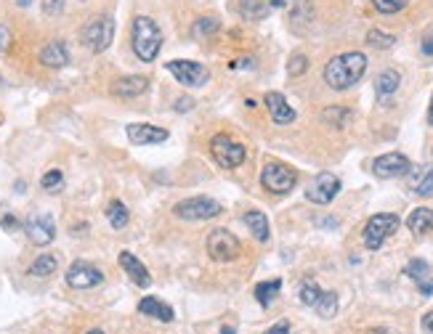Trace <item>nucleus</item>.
Listing matches in <instances>:
<instances>
[{
  "label": "nucleus",
  "mask_w": 433,
  "mask_h": 334,
  "mask_svg": "<svg viewBox=\"0 0 433 334\" xmlns=\"http://www.w3.org/2000/svg\"><path fill=\"white\" fill-rule=\"evenodd\" d=\"M263 104H266V109H269V115H271V119H274L276 125H290V122L296 119V109L287 104V99H285L282 93H276V91L266 93Z\"/></svg>",
  "instance_id": "2eb2a0df"
},
{
  "label": "nucleus",
  "mask_w": 433,
  "mask_h": 334,
  "mask_svg": "<svg viewBox=\"0 0 433 334\" xmlns=\"http://www.w3.org/2000/svg\"><path fill=\"white\" fill-rule=\"evenodd\" d=\"M146 85H149L146 77L131 75V77H120L118 82L112 85V93H115L118 99H136V96H141V93L146 91Z\"/></svg>",
  "instance_id": "aec40b11"
},
{
  "label": "nucleus",
  "mask_w": 433,
  "mask_h": 334,
  "mask_svg": "<svg viewBox=\"0 0 433 334\" xmlns=\"http://www.w3.org/2000/svg\"><path fill=\"white\" fill-rule=\"evenodd\" d=\"M309 69V59H306V53H293L290 61H287V75L290 77H298V75H303Z\"/></svg>",
  "instance_id": "473e14b6"
},
{
  "label": "nucleus",
  "mask_w": 433,
  "mask_h": 334,
  "mask_svg": "<svg viewBox=\"0 0 433 334\" xmlns=\"http://www.w3.org/2000/svg\"><path fill=\"white\" fill-rule=\"evenodd\" d=\"M192 106H195V101L192 99H178L176 101V112H189Z\"/></svg>",
  "instance_id": "58836bf2"
},
{
  "label": "nucleus",
  "mask_w": 433,
  "mask_h": 334,
  "mask_svg": "<svg viewBox=\"0 0 433 334\" xmlns=\"http://www.w3.org/2000/svg\"><path fill=\"white\" fill-rule=\"evenodd\" d=\"M221 213H223V207L210 197L181 199L173 207V215L181 217V220H210V217H218Z\"/></svg>",
  "instance_id": "6e6552de"
},
{
  "label": "nucleus",
  "mask_w": 433,
  "mask_h": 334,
  "mask_svg": "<svg viewBox=\"0 0 433 334\" xmlns=\"http://www.w3.org/2000/svg\"><path fill=\"white\" fill-rule=\"evenodd\" d=\"M64 11V0H43V14L45 16H56Z\"/></svg>",
  "instance_id": "c9c22d12"
},
{
  "label": "nucleus",
  "mask_w": 433,
  "mask_h": 334,
  "mask_svg": "<svg viewBox=\"0 0 433 334\" xmlns=\"http://www.w3.org/2000/svg\"><path fill=\"white\" fill-rule=\"evenodd\" d=\"M399 85H401V75L396 72V69H386V72H380L377 80H375V93L380 96V99H386V96H391L399 91Z\"/></svg>",
  "instance_id": "5701e85b"
},
{
  "label": "nucleus",
  "mask_w": 433,
  "mask_h": 334,
  "mask_svg": "<svg viewBox=\"0 0 433 334\" xmlns=\"http://www.w3.org/2000/svg\"><path fill=\"white\" fill-rule=\"evenodd\" d=\"M56 268H59V257L45 252V255H38V260L30 265V276H35V278H48V276L56 274Z\"/></svg>",
  "instance_id": "393cba45"
},
{
  "label": "nucleus",
  "mask_w": 433,
  "mask_h": 334,
  "mask_svg": "<svg viewBox=\"0 0 433 334\" xmlns=\"http://www.w3.org/2000/svg\"><path fill=\"white\" fill-rule=\"evenodd\" d=\"M24 234L27 239L35 244V247H45L56 239V226H54V217L51 215H32L24 223Z\"/></svg>",
  "instance_id": "ddd939ff"
},
{
  "label": "nucleus",
  "mask_w": 433,
  "mask_h": 334,
  "mask_svg": "<svg viewBox=\"0 0 433 334\" xmlns=\"http://www.w3.org/2000/svg\"><path fill=\"white\" fill-rule=\"evenodd\" d=\"M208 255L216 263H234L236 257L242 255V244L229 228H213L208 234Z\"/></svg>",
  "instance_id": "423d86ee"
},
{
  "label": "nucleus",
  "mask_w": 433,
  "mask_h": 334,
  "mask_svg": "<svg viewBox=\"0 0 433 334\" xmlns=\"http://www.w3.org/2000/svg\"><path fill=\"white\" fill-rule=\"evenodd\" d=\"M296 183H298V173L290 165H285V162H274L271 159L260 170V186L266 191H271V194H287V191L296 189Z\"/></svg>",
  "instance_id": "7ed1b4c3"
},
{
  "label": "nucleus",
  "mask_w": 433,
  "mask_h": 334,
  "mask_svg": "<svg viewBox=\"0 0 433 334\" xmlns=\"http://www.w3.org/2000/svg\"><path fill=\"white\" fill-rule=\"evenodd\" d=\"M423 326H425V332L433 334V311L431 313H425V318H423Z\"/></svg>",
  "instance_id": "ea45409f"
},
{
  "label": "nucleus",
  "mask_w": 433,
  "mask_h": 334,
  "mask_svg": "<svg viewBox=\"0 0 433 334\" xmlns=\"http://www.w3.org/2000/svg\"><path fill=\"white\" fill-rule=\"evenodd\" d=\"M210 154H213V159L218 162V167L234 170V167H239V165L245 162L247 149H245L242 143H236L232 136L218 133V136H213V141H210Z\"/></svg>",
  "instance_id": "0eeeda50"
},
{
  "label": "nucleus",
  "mask_w": 433,
  "mask_h": 334,
  "mask_svg": "<svg viewBox=\"0 0 433 334\" xmlns=\"http://www.w3.org/2000/svg\"><path fill=\"white\" fill-rule=\"evenodd\" d=\"M218 27H221L218 19H197L192 32H195V38H210L213 32H218Z\"/></svg>",
  "instance_id": "2f4dec72"
},
{
  "label": "nucleus",
  "mask_w": 433,
  "mask_h": 334,
  "mask_svg": "<svg viewBox=\"0 0 433 334\" xmlns=\"http://www.w3.org/2000/svg\"><path fill=\"white\" fill-rule=\"evenodd\" d=\"M245 226L250 228V234L256 236L258 241H269V236H271L269 217L263 215L260 210H247V213H245Z\"/></svg>",
  "instance_id": "4be33fe9"
},
{
  "label": "nucleus",
  "mask_w": 433,
  "mask_h": 334,
  "mask_svg": "<svg viewBox=\"0 0 433 334\" xmlns=\"http://www.w3.org/2000/svg\"><path fill=\"white\" fill-rule=\"evenodd\" d=\"M38 59H40V64L48 67V69H61V67L69 64V51H67V45H64L61 40H51V43L43 45V51H40Z\"/></svg>",
  "instance_id": "f3484780"
},
{
  "label": "nucleus",
  "mask_w": 433,
  "mask_h": 334,
  "mask_svg": "<svg viewBox=\"0 0 433 334\" xmlns=\"http://www.w3.org/2000/svg\"><path fill=\"white\" fill-rule=\"evenodd\" d=\"M128 138L136 146H149V143L168 141V130L157 128V125H149V122H133V125H128Z\"/></svg>",
  "instance_id": "4468645a"
},
{
  "label": "nucleus",
  "mask_w": 433,
  "mask_h": 334,
  "mask_svg": "<svg viewBox=\"0 0 433 334\" xmlns=\"http://www.w3.org/2000/svg\"><path fill=\"white\" fill-rule=\"evenodd\" d=\"M80 40H82V45H85L88 51L104 53V51L112 45V40H115V21L109 19V16H96V19H91L80 29Z\"/></svg>",
  "instance_id": "20e7f679"
},
{
  "label": "nucleus",
  "mask_w": 433,
  "mask_h": 334,
  "mask_svg": "<svg viewBox=\"0 0 433 334\" xmlns=\"http://www.w3.org/2000/svg\"><path fill=\"white\" fill-rule=\"evenodd\" d=\"M410 167H412L410 159L404 157V154H399V152H388V154H383V157H377L373 162V173L377 178H383V180L407 176Z\"/></svg>",
  "instance_id": "f8f14e48"
},
{
  "label": "nucleus",
  "mask_w": 433,
  "mask_h": 334,
  "mask_svg": "<svg viewBox=\"0 0 433 334\" xmlns=\"http://www.w3.org/2000/svg\"><path fill=\"white\" fill-rule=\"evenodd\" d=\"M30 3H32V0H19V5H30Z\"/></svg>",
  "instance_id": "de8ad7c7"
},
{
  "label": "nucleus",
  "mask_w": 433,
  "mask_h": 334,
  "mask_svg": "<svg viewBox=\"0 0 433 334\" xmlns=\"http://www.w3.org/2000/svg\"><path fill=\"white\" fill-rule=\"evenodd\" d=\"M64 278H67V284L72 289H93V287H99L101 281H104V274H101V268H96V265H91L85 260H78V263L69 265V271H67Z\"/></svg>",
  "instance_id": "9b49d317"
},
{
  "label": "nucleus",
  "mask_w": 433,
  "mask_h": 334,
  "mask_svg": "<svg viewBox=\"0 0 433 334\" xmlns=\"http://www.w3.org/2000/svg\"><path fill=\"white\" fill-rule=\"evenodd\" d=\"M221 334H236V332L232 329V326H223V329H221Z\"/></svg>",
  "instance_id": "a18cd8bd"
},
{
  "label": "nucleus",
  "mask_w": 433,
  "mask_h": 334,
  "mask_svg": "<svg viewBox=\"0 0 433 334\" xmlns=\"http://www.w3.org/2000/svg\"><path fill=\"white\" fill-rule=\"evenodd\" d=\"M3 228H5V231H16V228H19V220L14 215H5L3 217Z\"/></svg>",
  "instance_id": "e433bc0d"
},
{
  "label": "nucleus",
  "mask_w": 433,
  "mask_h": 334,
  "mask_svg": "<svg viewBox=\"0 0 433 334\" xmlns=\"http://www.w3.org/2000/svg\"><path fill=\"white\" fill-rule=\"evenodd\" d=\"M399 226H401L399 215H391V213L373 215L370 220H367L364 231H362V241H364V247H367V250H380V247H383V241H386V239H391V236L399 231Z\"/></svg>",
  "instance_id": "39448f33"
},
{
  "label": "nucleus",
  "mask_w": 433,
  "mask_h": 334,
  "mask_svg": "<svg viewBox=\"0 0 433 334\" xmlns=\"http://www.w3.org/2000/svg\"><path fill=\"white\" fill-rule=\"evenodd\" d=\"M364 72H367V56L359 51H348L330 59V64L324 67V82L333 91H348L364 77Z\"/></svg>",
  "instance_id": "f257e3e1"
},
{
  "label": "nucleus",
  "mask_w": 433,
  "mask_h": 334,
  "mask_svg": "<svg viewBox=\"0 0 433 334\" xmlns=\"http://www.w3.org/2000/svg\"><path fill=\"white\" fill-rule=\"evenodd\" d=\"M370 334H399V332H391V329H373Z\"/></svg>",
  "instance_id": "79ce46f5"
},
{
  "label": "nucleus",
  "mask_w": 433,
  "mask_h": 334,
  "mask_svg": "<svg viewBox=\"0 0 433 334\" xmlns=\"http://www.w3.org/2000/svg\"><path fill=\"white\" fill-rule=\"evenodd\" d=\"M314 311L322 315V318H333L335 311H337V297H335V292H322L319 302L314 305Z\"/></svg>",
  "instance_id": "c756f323"
},
{
  "label": "nucleus",
  "mask_w": 433,
  "mask_h": 334,
  "mask_svg": "<svg viewBox=\"0 0 433 334\" xmlns=\"http://www.w3.org/2000/svg\"><path fill=\"white\" fill-rule=\"evenodd\" d=\"M373 5L380 14H399L407 5V0H373Z\"/></svg>",
  "instance_id": "72a5a7b5"
},
{
  "label": "nucleus",
  "mask_w": 433,
  "mask_h": 334,
  "mask_svg": "<svg viewBox=\"0 0 433 334\" xmlns=\"http://www.w3.org/2000/svg\"><path fill=\"white\" fill-rule=\"evenodd\" d=\"M319 297H322L319 284L311 281V278H306V281L300 284V302H303V305H309V308H314L316 302H319Z\"/></svg>",
  "instance_id": "c85d7f7f"
},
{
  "label": "nucleus",
  "mask_w": 433,
  "mask_h": 334,
  "mask_svg": "<svg viewBox=\"0 0 433 334\" xmlns=\"http://www.w3.org/2000/svg\"><path fill=\"white\" fill-rule=\"evenodd\" d=\"M407 180L417 197H433V167H410Z\"/></svg>",
  "instance_id": "a211bd4d"
},
{
  "label": "nucleus",
  "mask_w": 433,
  "mask_h": 334,
  "mask_svg": "<svg viewBox=\"0 0 433 334\" xmlns=\"http://www.w3.org/2000/svg\"><path fill=\"white\" fill-rule=\"evenodd\" d=\"M340 191V178L335 173H319L306 189V199L314 204H330Z\"/></svg>",
  "instance_id": "9d476101"
},
{
  "label": "nucleus",
  "mask_w": 433,
  "mask_h": 334,
  "mask_svg": "<svg viewBox=\"0 0 433 334\" xmlns=\"http://www.w3.org/2000/svg\"><path fill=\"white\" fill-rule=\"evenodd\" d=\"M431 274V265L425 263V260H410L407 263V268H404V276H410L412 281H417V284H425V276Z\"/></svg>",
  "instance_id": "cd10ccee"
},
{
  "label": "nucleus",
  "mask_w": 433,
  "mask_h": 334,
  "mask_svg": "<svg viewBox=\"0 0 433 334\" xmlns=\"http://www.w3.org/2000/svg\"><path fill=\"white\" fill-rule=\"evenodd\" d=\"M165 69L173 75V77L186 85V88H202L208 80H210V72L205 64L199 61H189V59H176V61H168Z\"/></svg>",
  "instance_id": "1a4fd4ad"
},
{
  "label": "nucleus",
  "mask_w": 433,
  "mask_h": 334,
  "mask_svg": "<svg viewBox=\"0 0 433 334\" xmlns=\"http://www.w3.org/2000/svg\"><path fill=\"white\" fill-rule=\"evenodd\" d=\"M120 268L131 276V281H133V284L144 287V289L152 284L149 268H146V265H144V263H141V260H138L133 252H120Z\"/></svg>",
  "instance_id": "dca6fc26"
},
{
  "label": "nucleus",
  "mask_w": 433,
  "mask_h": 334,
  "mask_svg": "<svg viewBox=\"0 0 433 334\" xmlns=\"http://www.w3.org/2000/svg\"><path fill=\"white\" fill-rule=\"evenodd\" d=\"M428 125L433 128V101H431V109H428Z\"/></svg>",
  "instance_id": "37998d69"
},
{
  "label": "nucleus",
  "mask_w": 433,
  "mask_h": 334,
  "mask_svg": "<svg viewBox=\"0 0 433 334\" xmlns=\"http://www.w3.org/2000/svg\"><path fill=\"white\" fill-rule=\"evenodd\" d=\"M3 43H5V29L0 27V48H3Z\"/></svg>",
  "instance_id": "c03bdc74"
},
{
  "label": "nucleus",
  "mask_w": 433,
  "mask_h": 334,
  "mask_svg": "<svg viewBox=\"0 0 433 334\" xmlns=\"http://www.w3.org/2000/svg\"><path fill=\"white\" fill-rule=\"evenodd\" d=\"M61 183H64V176H61V170H48L45 176L40 178V186H43L45 191H56Z\"/></svg>",
  "instance_id": "f704fd0d"
},
{
  "label": "nucleus",
  "mask_w": 433,
  "mask_h": 334,
  "mask_svg": "<svg viewBox=\"0 0 433 334\" xmlns=\"http://www.w3.org/2000/svg\"><path fill=\"white\" fill-rule=\"evenodd\" d=\"M420 51H423L425 56H433V38H431V40H425V43L420 45Z\"/></svg>",
  "instance_id": "a19ab883"
},
{
  "label": "nucleus",
  "mask_w": 433,
  "mask_h": 334,
  "mask_svg": "<svg viewBox=\"0 0 433 334\" xmlns=\"http://www.w3.org/2000/svg\"><path fill=\"white\" fill-rule=\"evenodd\" d=\"M138 311H141L144 315H149V318H157V321H162V324H170V321L176 318L173 308H170L168 302L157 300V297H144V300L138 302Z\"/></svg>",
  "instance_id": "6ab92c4d"
},
{
  "label": "nucleus",
  "mask_w": 433,
  "mask_h": 334,
  "mask_svg": "<svg viewBox=\"0 0 433 334\" xmlns=\"http://www.w3.org/2000/svg\"><path fill=\"white\" fill-rule=\"evenodd\" d=\"M239 14H242V19L245 21H260L271 14V5L263 3V0H242Z\"/></svg>",
  "instance_id": "b1692460"
},
{
  "label": "nucleus",
  "mask_w": 433,
  "mask_h": 334,
  "mask_svg": "<svg viewBox=\"0 0 433 334\" xmlns=\"http://www.w3.org/2000/svg\"><path fill=\"white\" fill-rule=\"evenodd\" d=\"M367 43H370L373 48H391L396 43V38L388 35V32H383V29H370V32H367Z\"/></svg>",
  "instance_id": "7c9ffc66"
},
{
  "label": "nucleus",
  "mask_w": 433,
  "mask_h": 334,
  "mask_svg": "<svg viewBox=\"0 0 433 334\" xmlns=\"http://www.w3.org/2000/svg\"><path fill=\"white\" fill-rule=\"evenodd\" d=\"M279 289H282V281H279V278L260 281V284H256V300L263 305V308H269V305H271V300L279 295Z\"/></svg>",
  "instance_id": "bb28decb"
},
{
  "label": "nucleus",
  "mask_w": 433,
  "mask_h": 334,
  "mask_svg": "<svg viewBox=\"0 0 433 334\" xmlns=\"http://www.w3.org/2000/svg\"><path fill=\"white\" fill-rule=\"evenodd\" d=\"M263 334H290V324L282 321V324H276V326H271L269 332H263Z\"/></svg>",
  "instance_id": "4c0bfd02"
},
{
  "label": "nucleus",
  "mask_w": 433,
  "mask_h": 334,
  "mask_svg": "<svg viewBox=\"0 0 433 334\" xmlns=\"http://www.w3.org/2000/svg\"><path fill=\"white\" fill-rule=\"evenodd\" d=\"M85 334H104L101 329H91V332H85Z\"/></svg>",
  "instance_id": "49530a36"
},
{
  "label": "nucleus",
  "mask_w": 433,
  "mask_h": 334,
  "mask_svg": "<svg viewBox=\"0 0 433 334\" xmlns=\"http://www.w3.org/2000/svg\"><path fill=\"white\" fill-rule=\"evenodd\" d=\"M131 45H133V53L144 64H152L157 59L159 48H162V32H159L157 21L149 16H136L133 29H131Z\"/></svg>",
  "instance_id": "f03ea898"
},
{
  "label": "nucleus",
  "mask_w": 433,
  "mask_h": 334,
  "mask_svg": "<svg viewBox=\"0 0 433 334\" xmlns=\"http://www.w3.org/2000/svg\"><path fill=\"white\" fill-rule=\"evenodd\" d=\"M407 228L414 236H425L433 231V210L431 207H414L407 217Z\"/></svg>",
  "instance_id": "412c9836"
},
{
  "label": "nucleus",
  "mask_w": 433,
  "mask_h": 334,
  "mask_svg": "<svg viewBox=\"0 0 433 334\" xmlns=\"http://www.w3.org/2000/svg\"><path fill=\"white\" fill-rule=\"evenodd\" d=\"M107 220H109V226H112L115 231L125 228V226H128V220H131V215H128V207H125L120 199L109 202V207H107Z\"/></svg>",
  "instance_id": "a878e982"
}]
</instances>
